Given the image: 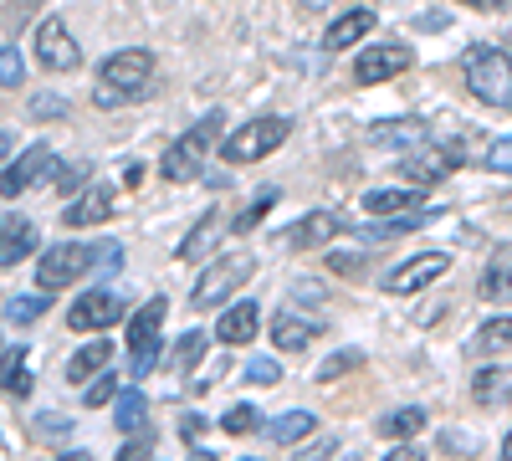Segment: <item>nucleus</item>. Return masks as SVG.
<instances>
[{
	"label": "nucleus",
	"instance_id": "1",
	"mask_svg": "<svg viewBox=\"0 0 512 461\" xmlns=\"http://www.w3.org/2000/svg\"><path fill=\"white\" fill-rule=\"evenodd\" d=\"M123 267V241H62L47 246L36 262V287L41 292H62L82 272H118Z\"/></svg>",
	"mask_w": 512,
	"mask_h": 461
},
{
	"label": "nucleus",
	"instance_id": "2",
	"mask_svg": "<svg viewBox=\"0 0 512 461\" xmlns=\"http://www.w3.org/2000/svg\"><path fill=\"white\" fill-rule=\"evenodd\" d=\"M149 82H154V52H149V47L108 52L103 67H98V93H93V103H98V108L134 103V98L149 93Z\"/></svg>",
	"mask_w": 512,
	"mask_h": 461
},
{
	"label": "nucleus",
	"instance_id": "3",
	"mask_svg": "<svg viewBox=\"0 0 512 461\" xmlns=\"http://www.w3.org/2000/svg\"><path fill=\"white\" fill-rule=\"evenodd\" d=\"M461 82H466V93H472L477 103H487V108H497V113H512V52L487 47V41L466 47V57H461Z\"/></svg>",
	"mask_w": 512,
	"mask_h": 461
},
{
	"label": "nucleus",
	"instance_id": "4",
	"mask_svg": "<svg viewBox=\"0 0 512 461\" xmlns=\"http://www.w3.org/2000/svg\"><path fill=\"white\" fill-rule=\"evenodd\" d=\"M221 129H226V118H221V108H210L195 129H185V139H175L164 149V159H159V175L164 180H175V185H190V180H200L205 175V154L221 144Z\"/></svg>",
	"mask_w": 512,
	"mask_h": 461
},
{
	"label": "nucleus",
	"instance_id": "5",
	"mask_svg": "<svg viewBox=\"0 0 512 461\" xmlns=\"http://www.w3.org/2000/svg\"><path fill=\"white\" fill-rule=\"evenodd\" d=\"M282 144H287V118L262 113V118H246L231 139H221V154H226V164H256V159L277 154Z\"/></svg>",
	"mask_w": 512,
	"mask_h": 461
},
{
	"label": "nucleus",
	"instance_id": "6",
	"mask_svg": "<svg viewBox=\"0 0 512 461\" xmlns=\"http://www.w3.org/2000/svg\"><path fill=\"white\" fill-rule=\"evenodd\" d=\"M251 272H256V262H251V257H221V262H205V272L195 277L190 303H195V308H221V303H231L236 292L251 282Z\"/></svg>",
	"mask_w": 512,
	"mask_h": 461
},
{
	"label": "nucleus",
	"instance_id": "7",
	"mask_svg": "<svg viewBox=\"0 0 512 461\" xmlns=\"http://www.w3.org/2000/svg\"><path fill=\"white\" fill-rule=\"evenodd\" d=\"M164 313H169V303H164V298H149L134 318H128V364H134V380H144V374L159 364Z\"/></svg>",
	"mask_w": 512,
	"mask_h": 461
},
{
	"label": "nucleus",
	"instance_id": "8",
	"mask_svg": "<svg viewBox=\"0 0 512 461\" xmlns=\"http://www.w3.org/2000/svg\"><path fill=\"white\" fill-rule=\"evenodd\" d=\"M456 164H466V144L456 139V144H431V139H420L415 149H410V159L400 164V180L405 185H436V180H446Z\"/></svg>",
	"mask_w": 512,
	"mask_h": 461
},
{
	"label": "nucleus",
	"instance_id": "9",
	"mask_svg": "<svg viewBox=\"0 0 512 461\" xmlns=\"http://www.w3.org/2000/svg\"><path fill=\"white\" fill-rule=\"evenodd\" d=\"M31 52H36L41 72H72V67L82 62V47H77V36L67 31V21H62V16H47V21L36 26Z\"/></svg>",
	"mask_w": 512,
	"mask_h": 461
},
{
	"label": "nucleus",
	"instance_id": "10",
	"mask_svg": "<svg viewBox=\"0 0 512 461\" xmlns=\"http://www.w3.org/2000/svg\"><path fill=\"white\" fill-rule=\"evenodd\" d=\"M41 175H57V154H52L47 144H31L21 159H11L6 170H0V195L16 200V195H26Z\"/></svg>",
	"mask_w": 512,
	"mask_h": 461
},
{
	"label": "nucleus",
	"instance_id": "11",
	"mask_svg": "<svg viewBox=\"0 0 512 461\" xmlns=\"http://www.w3.org/2000/svg\"><path fill=\"white\" fill-rule=\"evenodd\" d=\"M123 318V298L113 287H93V292H82V298L72 303V313H67V323L77 328V333H103V328H113Z\"/></svg>",
	"mask_w": 512,
	"mask_h": 461
},
{
	"label": "nucleus",
	"instance_id": "12",
	"mask_svg": "<svg viewBox=\"0 0 512 461\" xmlns=\"http://www.w3.org/2000/svg\"><path fill=\"white\" fill-rule=\"evenodd\" d=\"M446 267H451V257L446 251H420V257H410V262H400L390 277H384V292H420V287H431L436 277H446Z\"/></svg>",
	"mask_w": 512,
	"mask_h": 461
},
{
	"label": "nucleus",
	"instance_id": "13",
	"mask_svg": "<svg viewBox=\"0 0 512 461\" xmlns=\"http://www.w3.org/2000/svg\"><path fill=\"white\" fill-rule=\"evenodd\" d=\"M410 47H400V41H379V47H364V57L354 62V72H359V82H390V77H400V72H410Z\"/></svg>",
	"mask_w": 512,
	"mask_h": 461
},
{
	"label": "nucleus",
	"instance_id": "14",
	"mask_svg": "<svg viewBox=\"0 0 512 461\" xmlns=\"http://www.w3.org/2000/svg\"><path fill=\"white\" fill-rule=\"evenodd\" d=\"M338 231H344V216H338V211H313V216H303L297 226L277 231V241L292 246V251H308V246H328Z\"/></svg>",
	"mask_w": 512,
	"mask_h": 461
},
{
	"label": "nucleus",
	"instance_id": "15",
	"mask_svg": "<svg viewBox=\"0 0 512 461\" xmlns=\"http://www.w3.org/2000/svg\"><path fill=\"white\" fill-rule=\"evenodd\" d=\"M31 251H36V221H31V216L6 211V216H0V267L26 262Z\"/></svg>",
	"mask_w": 512,
	"mask_h": 461
},
{
	"label": "nucleus",
	"instance_id": "16",
	"mask_svg": "<svg viewBox=\"0 0 512 461\" xmlns=\"http://www.w3.org/2000/svg\"><path fill=\"white\" fill-rule=\"evenodd\" d=\"M113 216V185H88V190H77V200L67 205V226H98V221H108Z\"/></svg>",
	"mask_w": 512,
	"mask_h": 461
},
{
	"label": "nucleus",
	"instance_id": "17",
	"mask_svg": "<svg viewBox=\"0 0 512 461\" xmlns=\"http://www.w3.org/2000/svg\"><path fill=\"white\" fill-rule=\"evenodd\" d=\"M256 328H262V308H256V303L246 298V303H231V308L221 313V323H216V339L236 349V344H251V339H256Z\"/></svg>",
	"mask_w": 512,
	"mask_h": 461
},
{
	"label": "nucleus",
	"instance_id": "18",
	"mask_svg": "<svg viewBox=\"0 0 512 461\" xmlns=\"http://www.w3.org/2000/svg\"><path fill=\"white\" fill-rule=\"evenodd\" d=\"M374 11H364V6H354V11H344V16H338L333 26H328V36H323V47L328 52H349V47H359V41L374 31Z\"/></svg>",
	"mask_w": 512,
	"mask_h": 461
},
{
	"label": "nucleus",
	"instance_id": "19",
	"mask_svg": "<svg viewBox=\"0 0 512 461\" xmlns=\"http://www.w3.org/2000/svg\"><path fill=\"white\" fill-rule=\"evenodd\" d=\"M313 339H318V318H297V313H287V308L272 318V344H277L282 354H303Z\"/></svg>",
	"mask_w": 512,
	"mask_h": 461
},
{
	"label": "nucleus",
	"instance_id": "20",
	"mask_svg": "<svg viewBox=\"0 0 512 461\" xmlns=\"http://www.w3.org/2000/svg\"><path fill=\"white\" fill-rule=\"evenodd\" d=\"M108 364H113V344H108V339H98V344H82V349L67 359V380H72V385H93Z\"/></svg>",
	"mask_w": 512,
	"mask_h": 461
},
{
	"label": "nucleus",
	"instance_id": "21",
	"mask_svg": "<svg viewBox=\"0 0 512 461\" xmlns=\"http://www.w3.org/2000/svg\"><path fill=\"white\" fill-rule=\"evenodd\" d=\"M425 139V123L420 118H384V123H369V144H384V149H415Z\"/></svg>",
	"mask_w": 512,
	"mask_h": 461
},
{
	"label": "nucleus",
	"instance_id": "22",
	"mask_svg": "<svg viewBox=\"0 0 512 461\" xmlns=\"http://www.w3.org/2000/svg\"><path fill=\"white\" fill-rule=\"evenodd\" d=\"M26 354H31L26 344H0V385H6V395H16V400L31 395V385H36L31 369H26Z\"/></svg>",
	"mask_w": 512,
	"mask_h": 461
},
{
	"label": "nucleus",
	"instance_id": "23",
	"mask_svg": "<svg viewBox=\"0 0 512 461\" xmlns=\"http://www.w3.org/2000/svg\"><path fill=\"white\" fill-rule=\"evenodd\" d=\"M364 211H369V216H405V211H420V185L369 190V195H364Z\"/></svg>",
	"mask_w": 512,
	"mask_h": 461
},
{
	"label": "nucleus",
	"instance_id": "24",
	"mask_svg": "<svg viewBox=\"0 0 512 461\" xmlns=\"http://www.w3.org/2000/svg\"><path fill=\"white\" fill-rule=\"evenodd\" d=\"M262 431H267L277 446H303V441L318 431V415H313V410H282L277 421H272V426H262Z\"/></svg>",
	"mask_w": 512,
	"mask_h": 461
},
{
	"label": "nucleus",
	"instance_id": "25",
	"mask_svg": "<svg viewBox=\"0 0 512 461\" xmlns=\"http://www.w3.org/2000/svg\"><path fill=\"white\" fill-rule=\"evenodd\" d=\"M472 400L477 405H507L512 400V369H477L472 374Z\"/></svg>",
	"mask_w": 512,
	"mask_h": 461
},
{
	"label": "nucleus",
	"instance_id": "26",
	"mask_svg": "<svg viewBox=\"0 0 512 461\" xmlns=\"http://www.w3.org/2000/svg\"><path fill=\"white\" fill-rule=\"evenodd\" d=\"M113 426H118L123 436H134V431L149 426V400H144V390H123V395L113 400Z\"/></svg>",
	"mask_w": 512,
	"mask_h": 461
},
{
	"label": "nucleus",
	"instance_id": "27",
	"mask_svg": "<svg viewBox=\"0 0 512 461\" xmlns=\"http://www.w3.org/2000/svg\"><path fill=\"white\" fill-rule=\"evenodd\" d=\"M216 236H221V211H205L200 221H195V231L180 241V262H200L210 246H216Z\"/></svg>",
	"mask_w": 512,
	"mask_h": 461
},
{
	"label": "nucleus",
	"instance_id": "28",
	"mask_svg": "<svg viewBox=\"0 0 512 461\" xmlns=\"http://www.w3.org/2000/svg\"><path fill=\"white\" fill-rule=\"evenodd\" d=\"M420 426H425V410H420V405H400V410L384 415V421H379L374 431H379L384 441H410Z\"/></svg>",
	"mask_w": 512,
	"mask_h": 461
},
{
	"label": "nucleus",
	"instance_id": "29",
	"mask_svg": "<svg viewBox=\"0 0 512 461\" xmlns=\"http://www.w3.org/2000/svg\"><path fill=\"white\" fill-rule=\"evenodd\" d=\"M507 287H512V246H497V257L482 272V298H502Z\"/></svg>",
	"mask_w": 512,
	"mask_h": 461
},
{
	"label": "nucleus",
	"instance_id": "30",
	"mask_svg": "<svg viewBox=\"0 0 512 461\" xmlns=\"http://www.w3.org/2000/svg\"><path fill=\"white\" fill-rule=\"evenodd\" d=\"M507 344H512V313L487 318V323L477 328V339H472V349H477V354H492V349H507Z\"/></svg>",
	"mask_w": 512,
	"mask_h": 461
},
{
	"label": "nucleus",
	"instance_id": "31",
	"mask_svg": "<svg viewBox=\"0 0 512 461\" xmlns=\"http://www.w3.org/2000/svg\"><path fill=\"white\" fill-rule=\"evenodd\" d=\"M47 308H52V303H47V292H21V298H11V303H6V323L26 328V323H36Z\"/></svg>",
	"mask_w": 512,
	"mask_h": 461
},
{
	"label": "nucleus",
	"instance_id": "32",
	"mask_svg": "<svg viewBox=\"0 0 512 461\" xmlns=\"http://www.w3.org/2000/svg\"><path fill=\"white\" fill-rule=\"evenodd\" d=\"M221 431H226V436H251V431H262V410H256V405H231V410L221 415Z\"/></svg>",
	"mask_w": 512,
	"mask_h": 461
},
{
	"label": "nucleus",
	"instance_id": "33",
	"mask_svg": "<svg viewBox=\"0 0 512 461\" xmlns=\"http://www.w3.org/2000/svg\"><path fill=\"white\" fill-rule=\"evenodd\" d=\"M200 354H205V333L190 328V333H180V344H175V354H169V364H175V369H195Z\"/></svg>",
	"mask_w": 512,
	"mask_h": 461
},
{
	"label": "nucleus",
	"instance_id": "34",
	"mask_svg": "<svg viewBox=\"0 0 512 461\" xmlns=\"http://www.w3.org/2000/svg\"><path fill=\"white\" fill-rule=\"evenodd\" d=\"M364 364V349H338L323 369H318V385H333V380H344L349 369H359Z\"/></svg>",
	"mask_w": 512,
	"mask_h": 461
},
{
	"label": "nucleus",
	"instance_id": "35",
	"mask_svg": "<svg viewBox=\"0 0 512 461\" xmlns=\"http://www.w3.org/2000/svg\"><path fill=\"white\" fill-rule=\"evenodd\" d=\"M26 82V62L16 47H0V88H21Z\"/></svg>",
	"mask_w": 512,
	"mask_h": 461
},
{
	"label": "nucleus",
	"instance_id": "36",
	"mask_svg": "<svg viewBox=\"0 0 512 461\" xmlns=\"http://www.w3.org/2000/svg\"><path fill=\"white\" fill-rule=\"evenodd\" d=\"M246 380L262 385V390L267 385H282V364L277 359H246Z\"/></svg>",
	"mask_w": 512,
	"mask_h": 461
},
{
	"label": "nucleus",
	"instance_id": "37",
	"mask_svg": "<svg viewBox=\"0 0 512 461\" xmlns=\"http://www.w3.org/2000/svg\"><path fill=\"white\" fill-rule=\"evenodd\" d=\"M149 456H154V431H149V426L134 431V441L118 446V461H149Z\"/></svg>",
	"mask_w": 512,
	"mask_h": 461
},
{
	"label": "nucleus",
	"instance_id": "38",
	"mask_svg": "<svg viewBox=\"0 0 512 461\" xmlns=\"http://www.w3.org/2000/svg\"><path fill=\"white\" fill-rule=\"evenodd\" d=\"M487 170H497V175H512V134L492 139V149H487Z\"/></svg>",
	"mask_w": 512,
	"mask_h": 461
},
{
	"label": "nucleus",
	"instance_id": "39",
	"mask_svg": "<svg viewBox=\"0 0 512 461\" xmlns=\"http://www.w3.org/2000/svg\"><path fill=\"white\" fill-rule=\"evenodd\" d=\"M67 113H72V108H67L57 93H41V98H31V118H36V123H41V118H67Z\"/></svg>",
	"mask_w": 512,
	"mask_h": 461
},
{
	"label": "nucleus",
	"instance_id": "40",
	"mask_svg": "<svg viewBox=\"0 0 512 461\" xmlns=\"http://www.w3.org/2000/svg\"><path fill=\"white\" fill-rule=\"evenodd\" d=\"M36 431H41V436H52V441H67V436H72V421L52 410V415H36Z\"/></svg>",
	"mask_w": 512,
	"mask_h": 461
},
{
	"label": "nucleus",
	"instance_id": "41",
	"mask_svg": "<svg viewBox=\"0 0 512 461\" xmlns=\"http://www.w3.org/2000/svg\"><path fill=\"white\" fill-rule=\"evenodd\" d=\"M108 400H118V380H113V374H98L93 390L82 395V405H108Z\"/></svg>",
	"mask_w": 512,
	"mask_h": 461
},
{
	"label": "nucleus",
	"instance_id": "42",
	"mask_svg": "<svg viewBox=\"0 0 512 461\" xmlns=\"http://www.w3.org/2000/svg\"><path fill=\"white\" fill-rule=\"evenodd\" d=\"M333 446H338L333 436H318V431H313V436H308V446L297 451V461H328V456H333Z\"/></svg>",
	"mask_w": 512,
	"mask_h": 461
},
{
	"label": "nucleus",
	"instance_id": "43",
	"mask_svg": "<svg viewBox=\"0 0 512 461\" xmlns=\"http://www.w3.org/2000/svg\"><path fill=\"white\" fill-rule=\"evenodd\" d=\"M82 180H88V170H82V164H67V170H57V190H62V195H77Z\"/></svg>",
	"mask_w": 512,
	"mask_h": 461
},
{
	"label": "nucleus",
	"instance_id": "44",
	"mask_svg": "<svg viewBox=\"0 0 512 461\" xmlns=\"http://www.w3.org/2000/svg\"><path fill=\"white\" fill-rule=\"evenodd\" d=\"M272 200H277V195H272V190H267V195H262V200H256V205H251V211H241V221H236V231H241V236H246V231H251V226H256V221H262V216H267V205H272Z\"/></svg>",
	"mask_w": 512,
	"mask_h": 461
},
{
	"label": "nucleus",
	"instance_id": "45",
	"mask_svg": "<svg viewBox=\"0 0 512 461\" xmlns=\"http://www.w3.org/2000/svg\"><path fill=\"white\" fill-rule=\"evenodd\" d=\"M205 431H210L205 415H185V421H180V436H185L190 446H200V441H205Z\"/></svg>",
	"mask_w": 512,
	"mask_h": 461
},
{
	"label": "nucleus",
	"instance_id": "46",
	"mask_svg": "<svg viewBox=\"0 0 512 461\" xmlns=\"http://www.w3.org/2000/svg\"><path fill=\"white\" fill-rule=\"evenodd\" d=\"M384 461H425V451L405 441V446H395V451H390V456H384Z\"/></svg>",
	"mask_w": 512,
	"mask_h": 461
},
{
	"label": "nucleus",
	"instance_id": "47",
	"mask_svg": "<svg viewBox=\"0 0 512 461\" xmlns=\"http://www.w3.org/2000/svg\"><path fill=\"white\" fill-rule=\"evenodd\" d=\"M11 154H16V134H11V129H0V170L11 164Z\"/></svg>",
	"mask_w": 512,
	"mask_h": 461
},
{
	"label": "nucleus",
	"instance_id": "48",
	"mask_svg": "<svg viewBox=\"0 0 512 461\" xmlns=\"http://www.w3.org/2000/svg\"><path fill=\"white\" fill-rule=\"evenodd\" d=\"M461 6H472V11H502V6H512V0H461Z\"/></svg>",
	"mask_w": 512,
	"mask_h": 461
},
{
	"label": "nucleus",
	"instance_id": "49",
	"mask_svg": "<svg viewBox=\"0 0 512 461\" xmlns=\"http://www.w3.org/2000/svg\"><path fill=\"white\" fill-rule=\"evenodd\" d=\"M303 6H308V11H328V0H303Z\"/></svg>",
	"mask_w": 512,
	"mask_h": 461
},
{
	"label": "nucleus",
	"instance_id": "50",
	"mask_svg": "<svg viewBox=\"0 0 512 461\" xmlns=\"http://www.w3.org/2000/svg\"><path fill=\"white\" fill-rule=\"evenodd\" d=\"M502 461H512V431H507V441H502Z\"/></svg>",
	"mask_w": 512,
	"mask_h": 461
},
{
	"label": "nucleus",
	"instance_id": "51",
	"mask_svg": "<svg viewBox=\"0 0 512 461\" xmlns=\"http://www.w3.org/2000/svg\"><path fill=\"white\" fill-rule=\"evenodd\" d=\"M190 461H216V456H210V451H200V446H195V456H190Z\"/></svg>",
	"mask_w": 512,
	"mask_h": 461
},
{
	"label": "nucleus",
	"instance_id": "52",
	"mask_svg": "<svg viewBox=\"0 0 512 461\" xmlns=\"http://www.w3.org/2000/svg\"><path fill=\"white\" fill-rule=\"evenodd\" d=\"M62 461H88V451H72V456H62Z\"/></svg>",
	"mask_w": 512,
	"mask_h": 461
},
{
	"label": "nucleus",
	"instance_id": "53",
	"mask_svg": "<svg viewBox=\"0 0 512 461\" xmlns=\"http://www.w3.org/2000/svg\"><path fill=\"white\" fill-rule=\"evenodd\" d=\"M241 461H256V456H241Z\"/></svg>",
	"mask_w": 512,
	"mask_h": 461
}]
</instances>
